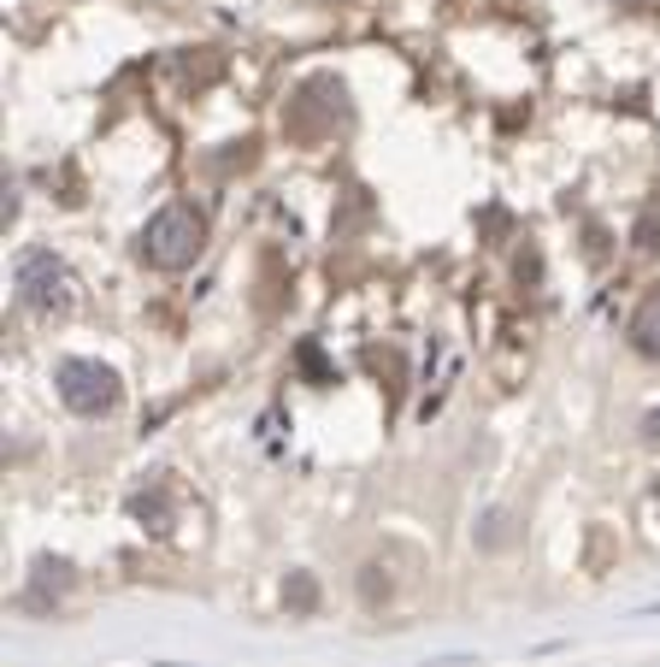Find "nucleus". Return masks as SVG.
<instances>
[{
	"mask_svg": "<svg viewBox=\"0 0 660 667\" xmlns=\"http://www.w3.org/2000/svg\"><path fill=\"white\" fill-rule=\"evenodd\" d=\"M284 597H289V608H296V615H313V608H319V585H313L307 573H296V579H289V591H284Z\"/></svg>",
	"mask_w": 660,
	"mask_h": 667,
	"instance_id": "obj_5",
	"label": "nucleus"
},
{
	"mask_svg": "<svg viewBox=\"0 0 660 667\" xmlns=\"http://www.w3.org/2000/svg\"><path fill=\"white\" fill-rule=\"evenodd\" d=\"M12 289L31 313H71V301H77V278L53 249H24L12 266Z\"/></svg>",
	"mask_w": 660,
	"mask_h": 667,
	"instance_id": "obj_2",
	"label": "nucleus"
},
{
	"mask_svg": "<svg viewBox=\"0 0 660 667\" xmlns=\"http://www.w3.org/2000/svg\"><path fill=\"white\" fill-rule=\"evenodd\" d=\"M631 343H637L643 355H660V289H649L643 308L631 313Z\"/></svg>",
	"mask_w": 660,
	"mask_h": 667,
	"instance_id": "obj_4",
	"label": "nucleus"
},
{
	"mask_svg": "<svg viewBox=\"0 0 660 667\" xmlns=\"http://www.w3.org/2000/svg\"><path fill=\"white\" fill-rule=\"evenodd\" d=\"M60 402L83 419L112 414V402H119V372L100 367V360H60Z\"/></svg>",
	"mask_w": 660,
	"mask_h": 667,
	"instance_id": "obj_3",
	"label": "nucleus"
},
{
	"mask_svg": "<svg viewBox=\"0 0 660 667\" xmlns=\"http://www.w3.org/2000/svg\"><path fill=\"white\" fill-rule=\"evenodd\" d=\"M631 237H637L643 254H660V219H655V213H649V219H637V230H631Z\"/></svg>",
	"mask_w": 660,
	"mask_h": 667,
	"instance_id": "obj_6",
	"label": "nucleus"
},
{
	"mask_svg": "<svg viewBox=\"0 0 660 667\" xmlns=\"http://www.w3.org/2000/svg\"><path fill=\"white\" fill-rule=\"evenodd\" d=\"M643 443H655V449H660V408H655L649 419H643Z\"/></svg>",
	"mask_w": 660,
	"mask_h": 667,
	"instance_id": "obj_7",
	"label": "nucleus"
},
{
	"mask_svg": "<svg viewBox=\"0 0 660 667\" xmlns=\"http://www.w3.org/2000/svg\"><path fill=\"white\" fill-rule=\"evenodd\" d=\"M201 249H207V219H201L189 201H166V207L148 219V230H142V260L159 266V272L195 266Z\"/></svg>",
	"mask_w": 660,
	"mask_h": 667,
	"instance_id": "obj_1",
	"label": "nucleus"
}]
</instances>
